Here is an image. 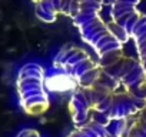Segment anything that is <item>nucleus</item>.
I'll return each instance as SVG.
<instances>
[{"label":"nucleus","instance_id":"6","mask_svg":"<svg viewBox=\"0 0 146 137\" xmlns=\"http://www.w3.org/2000/svg\"><path fill=\"white\" fill-rule=\"evenodd\" d=\"M123 137H146V104L137 114L129 117Z\"/></svg>","mask_w":146,"mask_h":137},{"label":"nucleus","instance_id":"8","mask_svg":"<svg viewBox=\"0 0 146 137\" xmlns=\"http://www.w3.org/2000/svg\"><path fill=\"white\" fill-rule=\"evenodd\" d=\"M16 137H42V136L39 134V131H36L33 128H23L22 131L17 133Z\"/></svg>","mask_w":146,"mask_h":137},{"label":"nucleus","instance_id":"2","mask_svg":"<svg viewBox=\"0 0 146 137\" xmlns=\"http://www.w3.org/2000/svg\"><path fill=\"white\" fill-rule=\"evenodd\" d=\"M75 22L80 27L83 39L95 47L99 56V66L102 68L112 66L123 56L122 43L112 32L108 30V27L98 17V14L86 16L79 13L75 17Z\"/></svg>","mask_w":146,"mask_h":137},{"label":"nucleus","instance_id":"1","mask_svg":"<svg viewBox=\"0 0 146 137\" xmlns=\"http://www.w3.org/2000/svg\"><path fill=\"white\" fill-rule=\"evenodd\" d=\"M16 89L22 109L30 116H40L49 109V96L44 90V70L37 63L20 67Z\"/></svg>","mask_w":146,"mask_h":137},{"label":"nucleus","instance_id":"7","mask_svg":"<svg viewBox=\"0 0 146 137\" xmlns=\"http://www.w3.org/2000/svg\"><path fill=\"white\" fill-rule=\"evenodd\" d=\"M67 137H110L108 128L96 121H89L82 127H76L72 130Z\"/></svg>","mask_w":146,"mask_h":137},{"label":"nucleus","instance_id":"5","mask_svg":"<svg viewBox=\"0 0 146 137\" xmlns=\"http://www.w3.org/2000/svg\"><path fill=\"white\" fill-rule=\"evenodd\" d=\"M129 34L135 39L139 54V63L146 72V14H139Z\"/></svg>","mask_w":146,"mask_h":137},{"label":"nucleus","instance_id":"3","mask_svg":"<svg viewBox=\"0 0 146 137\" xmlns=\"http://www.w3.org/2000/svg\"><path fill=\"white\" fill-rule=\"evenodd\" d=\"M54 67L75 80L78 87L90 89L102 76V67L82 49L72 44L64 46L54 57Z\"/></svg>","mask_w":146,"mask_h":137},{"label":"nucleus","instance_id":"4","mask_svg":"<svg viewBox=\"0 0 146 137\" xmlns=\"http://www.w3.org/2000/svg\"><path fill=\"white\" fill-rule=\"evenodd\" d=\"M102 72L112 77L123 92L146 101V72L139 60L122 56L109 67H103Z\"/></svg>","mask_w":146,"mask_h":137}]
</instances>
